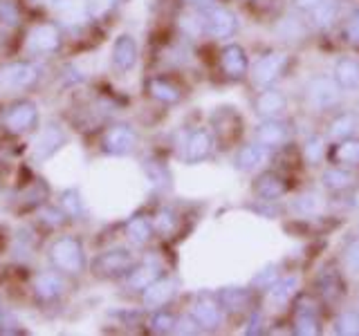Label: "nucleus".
Wrapping results in <instances>:
<instances>
[{
  "instance_id": "nucleus-1",
  "label": "nucleus",
  "mask_w": 359,
  "mask_h": 336,
  "mask_svg": "<svg viewBox=\"0 0 359 336\" xmlns=\"http://www.w3.org/2000/svg\"><path fill=\"white\" fill-rule=\"evenodd\" d=\"M198 18H200L202 34H207L211 38L227 41L238 31V16L227 7H220V5L200 7Z\"/></svg>"
},
{
  "instance_id": "nucleus-2",
  "label": "nucleus",
  "mask_w": 359,
  "mask_h": 336,
  "mask_svg": "<svg viewBox=\"0 0 359 336\" xmlns=\"http://www.w3.org/2000/svg\"><path fill=\"white\" fill-rule=\"evenodd\" d=\"M50 260L52 265L65 274H81L86 269V251L79 238L72 235H63V238L54 240L50 246Z\"/></svg>"
},
{
  "instance_id": "nucleus-3",
  "label": "nucleus",
  "mask_w": 359,
  "mask_h": 336,
  "mask_svg": "<svg viewBox=\"0 0 359 336\" xmlns=\"http://www.w3.org/2000/svg\"><path fill=\"white\" fill-rule=\"evenodd\" d=\"M306 101L314 112H328L339 106L341 101V88L328 74L312 76L306 85Z\"/></svg>"
},
{
  "instance_id": "nucleus-4",
  "label": "nucleus",
  "mask_w": 359,
  "mask_h": 336,
  "mask_svg": "<svg viewBox=\"0 0 359 336\" xmlns=\"http://www.w3.org/2000/svg\"><path fill=\"white\" fill-rule=\"evenodd\" d=\"M137 265L133 251L128 249H108L104 253H99L93 262V272L99 278H121L128 276L130 269Z\"/></svg>"
},
{
  "instance_id": "nucleus-5",
  "label": "nucleus",
  "mask_w": 359,
  "mask_h": 336,
  "mask_svg": "<svg viewBox=\"0 0 359 336\" xmlns=\"http://www.w3.org/2000/svg\"><path fill=\"white\" fill-rule=\"evenodd\" d=\"M191 316L198 321L202 332H216L224 321V309L220 305L218 296L213 294H200L194 305H191Z\"/></svg>"
},
{
  "instance_id": "nucleus-6",
  "label": "nucleus",
  "mask_w": 359,
  "mask_h": 336,
  "mask_svg": "<svg viewBox=\"0 0 359 336\" xmlns=\"http://www.w3.org/2000/svg\"><path fill=\"white\" fill-rule=\"evenodd\" d=\"M287 54L283 52H267L263 54L261 59H258L254 65H252V83L258 85V88H269L276 78L285 72L287 67Z\"/></svg>"
},
{
  "instance_id": "nucleus-7",
  "label": "nucleus",
  "mask_w": 359,
  "mask_h": 336,
  "mask_svg": "<svg viewBox=\"0 0 359 336\" xmlns=\"http://www.w3.org/2000/svg\"><path fill=\"white\" fill-rule=\"evenodd\" d=\"M140 144V134L128 123H115L104 132V139L101 146L108 155H130Z\"/></svg>"
},
{
  "instance_id": "nucleus-8",
  "label": "nucleus",
  "mask_w": 359,
  "mask_h": 336,
  "mask_svg": "<svg viewBox=\"0 0 359 336\" xmlns=\"http://www.w3.org/2000/svg\"><path fill=\"white\" fill-rule=\"evenodd\" d=\"M213 134L209 128H196L187 134V139L182 144V160L187 164H200L211 157L213 153Z\"/></svg>"
},
{
  "instance_id": "nucleus-9",
  "label": "nucleus",
  "mask_w": 359,
  "mask_h": 336,
  "mask_svg": "<svg viewBox=\"0 0 359 336\" xmlns=\"http://www.w3.org/2000/svg\"><path fill=\"white\" fill-rule=\"evenodd\" d=\"M61 48V31L52 22L34 25L27 34V50L32 54H52Z\"/></svg>"
},
{
  "instance_id": "nucleus-10",
  "label": "nucleus",
  "mask_w": 359,
  "mask_h": 336,
  "mask_svg": "<svg viewBox=\"0 0 359 336\" xmlns=\"http://www.w3.org/2000/svg\"><path fill=\"white\" fill-rule=\"evenodd\" d=\"M269 157H272V148H267L263 144H245L238 148L233 157V166L236 171L241 173H254V171H261V168L269 162Z\"/></svg>"
},
{
  "instance_id": "nucleus-11",
  "label": "nucleus",
  "mask_w": 359,
  "mask_h": 336,
  "mask_svg": "<svg viewBox=\"0 0 359 336\" xmlns=\"http://www.w3.org/2000/svg\"><path fill=\"white\" fill-rule=\"evenodd\" d=\"M290 123L283 119H261V123L254 128V141L267 146V148H278L290 139Z\"/></svg>"
},
{
  "instance_id": "nucleus-12",
  "label": "nucleus",
  "mask_w": 359,
  "mask_h": 336,
  "mask_svg": "<svg viewBox=\"0 0 359 336\" xmlns=\"http://www.w3.org/2000/svg\"><path fill=\"white\" fill-rule=\"evenodd\" d=\"M287 110V97L276 88H263L254 99V112L261 119H278Z\"/></svg>"
},
{
  "instance_id": "nucleus-13",
  "label": "nucleus",
  "mask_w": 359,
  "mask_h": 336,
  "mask_svg": "<svg viewBox=\"0 0 359 336\" xmlns=\"http://www.w3.org/2000/svg\"><path fill=\"white\" fill-rule=\"evenodd\" d=\"M36 121H39V108L32 101H18V104H14L5 112V126L16 134L32 130L36 126Z\"/></svg>"
},
{
  "instance_id": "nucleus-14",
  "label": "nucleus",
  "mask_w": 359,
  "mask_h": 336,
  "mask_svg": "<svg viewBox=\"0 0 359 336\" xmlns=\"http://www.w3.org/2000/svg\"><path fill=\"white\" fill-rule=\"evenodd\" d=\"M36 76H39V67L27 61L0 65V85L3 88H25L36 81Z\"/></svg>"
},
{
  "instance_id": "nucleus-15",
  "label": "nucleus",
  "mask_w": 359,
  "mask_h": 336,
  "mask_svg": "<svg viewBox=\"0 0 359 336\" xmlns=\"http://www.w3.org/2000/svg\"><path fill=\"white\" fill-rule=\"evenodd\" d=\"M177 291V285L173 278H166V276H160L155 280V283H151L149 287H146L142 291V302L146 309H160L164 305H168V302L173 300Z\"/></svg>"
},
{
  "instance_id": "nucleus-16",
  "label": "nucleus",
  "mask_w": 359,
  "mask_h": 336,
  "mask_svg": "<svg viewBox=\"0 0 359 336\" xmlns=\"http://www.w3.org/2000/svg\"><path fill=\"white\" fill-rule=\"evenodd\" d=\"M65 141H67V134L63 132V128L50 123V126H45L41 130L36 141H34V157H36V160H50L56 150L63 148Z\"/></svg>"
},
{
  "instance_id": "nucleus-17",
  "label": "nucleus",
  "mask_w": 359,
  "mask_h": 336,
  "mask_svg": "<svg viewBox=\"0 0 359 336\" xmlns=\"http://www.w3.org/2000/svg\"><path fill=\"white\" fill-rule=\"evenodd\" d=\"M137 41H135L130 34H121L112 43V65L117 67L119 72H130L135 65H137Z\"/></svg>"
},
{
  "instance_id": "nucleus-18",
  "label": "nucleus",
  "mask_w": 359,
  "mask_h": 336,
  "mask_svg": "<svg viewBox=\"0 0 359 336\" xmlns=\"http://www.w3.org/2000/svg\"><path fill=\"white\" fill-rule=\"evenodd\" d=\"M220 67L222 72L229 78H243L250 72V61H247V52L241 48L238 43H229L224 45L220 52Z\"/></svg>"
},
{
  "instance_id": "nucleus-19",
  "label": "nucleus",
  "mask_w": 359,
  "mask_h": 336,
  "mask_svg": "<svg viewBox=\"0 0 359 336\" xmlns=\"http://www.w3.org/2000/svg\"><path fill=\"white\" fill-rule=\"evenodd\" d=\"M254 193H256V197H261V202H276L287 193V184L280 175H276L272 171H265L256 177Z\"/></svg>"
},
{
  "instance_id": "nucleus-20",
  "label": "nucleus",
  "mask_w": 359,
  "mask_h": 336,
  "mask_svg": "<svg viewBox=\"0 0 359 336\" xmlns=\"http://www.w3.org/2000/svg\"><path fill=\"white\" fill-rule=\"evenodd\" d=\"M332 78L341 88V92L359 90V61L351 59V56H341L332 67Z\"/></svg>"
},
{
  "instance_id": "nucleus-21",
  "label": "nucleus",
  "mask_w": 359,
  "mask_h": 336,
  "mask_svg": "<svg viewBox=\"0 0 359 336\" xmlns=\"http://www.w3.org/2000/svg\"><path fill=\"white\" fill-rule=\"evenodd\" d=\"M292 332L299 334V336H314L321 332V321H319V314L312 305H303L299 300L297 302V309H294V321H292Z\"/></svg>"
},
{
  "instance_id": "nucleus-22",
  "label": "nucleus",
  "mask_w": 359,
  "mask_h": 336,
  "mask_svg": "<svg viewBox=\"0 0 359 336\" xmlns=\"http://www.w3.org/2000/svg\"><path fill=\"white\" fill-rule=\"evenodd\" d=\"M359 128V117L357 112H351V110H341L337 112V115L330 119L328 123V137L334 139V141H341V139H348V137H355V132Z\"/></svg>"
},
{
  "instance_id": "nucleus-23",
  "label": "nucleus",
  "mask_w": 359,
  "mask_h": 336,
  "mask_svg": "<svg viewBox=\"0 0 359 336\" xmlns=\"http://www.w3.org/2000/svg\"><path fill=\"white\" fill-rule=\"evenodd\" d=\"M321 184L330 193H344V190H351L357 184V177L346 166H330L321 173Z\"/></svg>"
},
{
  "instance_id": "nucleus-24",
  "label": "nucleus",
  "mask_w": 359,
  "mask_h": 336,
  "mask_svg": "<svg viewBox=\"0 0 359 336\" xmlns=\"http://www.w3.org/2000/svg\"><path fill=\"white\" fill-rule=\"evenodd\" d=\"M160 276H162V267L157 262H142V265H135L130 269V274L126 276V285H128V289L144 291Z\"/></svg>"
},
{
  "instance_id": "nucleus-25",
  "label": "nucleus",
  "mask_w": 359,
  "mask_h": 336,
  "mask_svg": "<svg viewBox=\"0 0 359 336\" xmlns=\"http://www.w3.org/2000/svg\"><path fill=\"white\" fill-rule=\"evenodd\" d=\"M218 300L224 312L229 314H236V312H245L250 307L252 302V291L247 287H224L218 291Z\"/></svg>"
},
{
  "instance_id": "nucleus-26",
  "label": "nucleus",
  "mask_w": 359,
  "mask_h": 336,
  "mask_svg": "<svg viewBox=\"0 0 359 336\" xmlns=\"http://www.w3.org/2000/svg\"><path fill=\"white\" fill-rule=\"evenodd\" d=\"M153 233H155V224L153 220H149L146 216H135L126 222V235H128V240L133 244H137V246H144V244H149L151 238H153Z\"/></svg>"
},
{
  "instance_id": "nucleus-27",
  "label": "nucleus",
  "mask_w": 359,
  "mask_h": 336,
  "mask_svg": "<svg viewBox=\"0 0 359 336\" xmlns=\"http://www.w3.org/2000/svg\"><path fill=\"white\" fill-rule=\"evenodd\" d=\"M34 289L43 300H54L65 291V280L54 272H45L34 280Z\"/></svg>"
},
{
  "instance_id": "nucleus-28",
  "label": "nucleus",
  "mask_w": 359,
  "mask_h": 336,
  "mask_svg": "<svg viewBox=\"0 0 359 336\" xmlns=\"http://www.w3.org/2000/svg\"><path fill=\"white\" fill-rule=\"evenodd\" d=\"M332 162L334 164H341V166H351L357 168L359 166V139L355 137H348L334 144V148L330 153Z\"/></svg>"
},
{
  "instance_id": "nucleus-29",
  "label": "nucleus",
  "mask_w": 359,
  "mask_h": 336,
  "mask_svg": "<svg viewBox=\"0 0 359 336\" xmlns=\"http://www.w3.org/2000/svg\"><path fill=\"white\" fill-rule=\"evenodd\" d=\"M319 291H321V296L328 300V302L341 300L344 294H346V285H344L339 272H334V269H328V272H323L321 278H319Z\"/></svg>"
},
{
  "instance_id": "nucleus-30",
  "label": "nucleus",
  "mask_w": 359,
  "mask_h": 336,
  "mask_svg": "<svg viewBox=\"0 0 359 336\" xmlns=\"http://www.w3.org/2000/svg\"><path fill=\"white\" fill-rule=\"evenodd\" d=\"M149 92H151L153 99H157L160 104H166V106H173V104H177L180 99H182L180 88L173 85L171 81H166V78H160V76H155L149 81Z\"/></svg>"
},
{
  "instance_id": "nucleus-31",
  "label": "nucleus",
  "mask_w": 359,
  "mask_h": 336,
  "mask_svg": "<svg viewBox=\"0 0 359 336\" xmlns=\"http://www.w3.org/2000/svg\"><path fill=\"white\" fill-rule=\"evenodd\" d=\"M299 289V276H283V278H276L272 285L267 287V294L274 302H287L294 291Z\"/></svg>"
},
{
  "instance_id": "nucleus-32",
  "label": "nucleus",
  "mask_w": 359,
  "mask_h": 336,
  "mask_svg": "<svg viewBox=\"0 0 359 336\" xmlns=\"http://www.w3.org/2000/svg\"><path fill=\"white\" fill-rule=\"evenodd\" d=\"M294 211L301 213V216H306V218L319 216V213L323 211V197L319 193H314V190H306V193H301L294 200Z\"/></svg>"
},
{
  "instance_id": "nucleus-33",
  "label": "nucleus",
  "mask_w": 359,
  "mask_h": 336,
  "mask_svg": "<svg viewBox=\"0 0 359 336\" xmlns=\"http://www.w3.org/2000/svg\"><path fill=\"white\" fill-rule=\"evenodd\" d=\"M310 22L314 27H328L337 16V3L334 0H321V3L308 11Z\"/></svg>"
},
{
  "instance_id": "nucleus-34",
  "label": "nucleus",
  "mask_w": 359,
  "mask_h": 336,
  "mask_svg": "<svg viewBox=\"0 0 359 336\" xmlns=\"http://www.w3.org/2000/svg\"><path fill=\"white\" fill-rule=\"evenodd\" d=\"M325 157V141L321 134H310L303 144V160H306L310 166H317L323 162Z\"/></svg>"
},
{
  "instance_id": "nucleus-35",
  "label": "nucleus",
  "mask_w": 359,
  "mask_h": 336,
  "mask_svg": "<svg viewBox=\"0 0 359 336\" xmlns=\"http://www.w3.org/2000/svg\"><path fill=\"white\" fill-rule=\"evenodd\" d=\"M149 325H151V330L155 334H171V332H175L177 316H175V314H171V312H166V309L160 307V309H155V314L151 316Z\"/></svg>"
},
{
  "instance_id": "nucleus-36",
  "label": "nucleus",
  "mask_w": 359,
  "mask_h": 336,
  "mask_svg": "<svg viewBox=\"0 0 359 336\" xmlns=\"http://www.w3.org/2000/svg\"><path fill=\"white\" fill-rule=\"evenodd\" d=\"M334 332L341 336H357L359 334V312H341L334 318Z\"/></svg>"
},
{
  "instance_id": "nucleus-37",
  "label": "nucleus",
  "mask_w": 359,
  "mask_h": 336,
  "mask_svg": "<svg viewBox=\"0 0 359 336\" xmlns=\"http://www.w3.org/2000/svg\"><path fill=\"white\" fill-rule=\"evenodd\" d=\"M153 224H155V231L162 233V235H171L177 227V218L171 209H162L157 211V216L153 218Z\"/></svg>"
},
{
  "instance_id": "nucleus-38",
  "label": "nucleus",
  "mask_w": 359,
  "mask_h": 336,
  "mask_svg": "<svg viewBox=\"0 0 359 336\" xmlns=\"http://www.w3.org/2000/svg\"><path fill=\"white\" fill-rule=\"evenodd\" d=\"M61 204H63V211L67 213V216H72V218L81 216V213H83V202H81V197H79V193L74 188H67L65 193L61 195Z\"/></svg>"
},
{
  "instance_id": "nucleus-39",
  "label": "nucleus",
  "mask_w": 359,
  "mask_h": 336,
  "mask_svg": "<svg viewBox=\"0 0 359 336\" xmlns=\"http://www.w3.org/2000/svg\"><path fill=\"white\" fill-rule=\"evenodd\" d=\"M0 22H3L5 27H16L18 22H20L18 9H16L14 3H9V0L0 3Z\"/></svg>"
},
{
  "instance_id": "nucleus-40",
  "label": "nucleus",
  "mask_w": 359,
  "mask_h": 336,
  "mask_svg": "<svg viewBox=\"0 0 359 336\" xmlns=\"http://www.w3.org/2000/svg\"><path fill=\"white\" fill-rule=\"evenodd\" d=\"M344 38L359 48V7L353 11V16L348 18V22L344 25Z\"/></svg>"
},
{
  "instance_id": "nucleus-41",
  "label": "nucleus",
  "mask_w": 359,
  "mask_h": 336,
  "mask_svg": "<svg viewBox=\"0 0 359 336\" xmlns=\"http://www.w3.org/2000/svg\"><path fill=\"white\" fill-rule=\"evenodd\" d=\"M344 260H346V267L351 269V272L359 274V235L355 240L348 242L346 251H344Z\"/></svg>"
},
{
  "instance_id": "nucleus-42",
  "label": "nucleus",
  "mask_w": 359,
  "mask_h": 336,
  "mask_svg": "<svg viewBox=\"0 0 359 336\" xmlns=\"http://www.w3.org/2000/svg\"><path fill=\"white\" fill-rule=\"evenodd\" d=\"M65 216H67L65 211H61V209H52V206H48V209H43V211H41V220H43L45 224H48V227H52V229L63 227V224H65Z\"/></svg>"
},
{
  "instance_id": "nucleus-43",
  "label": "nucleus",
  "mask_w": 359,
  "mask_h": 336,
  "mask_svg": "<svg viewBox=\"0 0 359 336\" xmlns=\"http://www.w3.org/2000/svg\"><path fill=\"white\" fill-rule=\"evenodd\" d=\"M278 278V267L276 265H267L265 269H261V272H258L256 276H254V280L252 283L256 285V287H269L274 283V280Z\"/></svg>"
},
{
  "instance_id": "nucleus-44",
  "label": "nucleus",
  "mask_w": 359,
  "mask_h": 336,
  "mask_svg": "<svg viewBox=\"0 0 359 336\" xmlns=\"http://www.w3.org/2000/svg\"><path fill=\"white\" fill-rule=\"evenodd\" d=\"M202 328L198 325V321L191 316H184V318H177V325H175V334H200Z\"/></svg>"
},
{
  "instance_id": "nucleus-45",
  "label": "nucleus",
  "mask_w": 359,
  "mask_h": 336,
  "mask_svg": "<svg viewBox=\"0 0 359 336\" xmlns=\"http://www.w3.org/2000/svg\"><path fill=\"white\" fill-rule=\"evenodd\" d=\"M263 323H265L263 312H252L250 321H247L245 334H261V332H263Z\"/></svg>"
},
{
  "instance_id": "nucleus-46",
  "label": "nucleus",
  "mask_w": 359,
  "mask_h": 336,
  "mask_svg": "<svg viewBox=\"0 0 359 336\" xmlns=\"http://www.w3.org/2000/svg\"><path fill=\"white\" fill-rule=\"evenodd\" d=\"M321 3V0H294V5L301 9V11H310V9H314Z\"/></svg>"
},
{
  "instance_id": "nucleus-47",
  "label": "nucleus",
  "mask_w": 359,
  "mask_h": 336,
  "mask_svg": "<svg viewBox=\"0 0 359 336\" xmlns=\"http://www.w3.org/2000/svg\"><path fill=\"white\" fill-rule=\"evenodd\" d=\"M189 5H196V7H207V5H213L216 0H184Z\"/></svg>"
},
{
  "instance_id": "nucleus-48",
  "label": "nucleus",
  "mask_w": 359,
  "mask_h": 336,
  "mask_svg": "<svg viewBox=\"0 0 359 336\" xmlns=\"http://www.w3.org/2000/svg\"><path fill=\"white\" fill-rule=\"evenodd\" d=\"M106 3H110V5H115V3H117V0H106Z\"/></svg>"
},
{
  "instance_id": "nucleus-49",
  "label": "nucleus",
  "mask_w": 359,
  "mask_h": 336,
  "mask_svg": "<svg viewBox=\"0 0 359 336\" xmlns=\"http://www.w3.org/2000/svg\"><path fill=\"white\" fill-rule=\"evenodd\" d=\"M357 235H359V220H357Z\"/></svg>"
}]
</instances>
